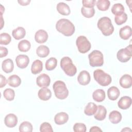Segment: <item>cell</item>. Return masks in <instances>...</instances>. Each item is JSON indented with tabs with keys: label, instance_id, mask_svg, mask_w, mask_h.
Masks as SVG:
<instances>
[{
	"label": "cell",
	"instance_id": "obj_4",
	"mask_svg": "<svg viewBox=\"0 0 132 132\" xmlns=\"http://www.w3.org/2000/svg\"><path fill=\"white\" fill-rule=\"evenodd\" d=\"M56 97L59 100L66 98L69 95V91L65 83L61 80L56 81L53 86Z\"/></svg>",
	"mask_w": 132,
	"mask_h": 132
},
{
	"label": "cell",
	"instance_id": "obj_28",
	"mask_svg": "<svg viewBox=\"0 0 132 132\" xmlns=\"http://www.w3.org/2000/svg\"><path fill=\"white\" fill-rule=\"evenodd\" d=\"M97 106L93 102L89 103L85 108L84 113L88 116L94 114L97 110Z\"/></svg>",
	"mask_w": 132,
	"mask_h": 132
},
{
	"label": "cell",
	"instance_id": "obj_2",
	"mask_svg": "<svg viewBox=\"0 0 132 132\" xmlns=\"http://www.w3.org/2000/svg\"><path fill=\"white\" fill-rule=\"evenodd\" d=\"M97 26L103 35L105 36L111 35L114 31V27L111 21L108 17L104 16L100 18L97 22Z\"/></svg>",
	"mask_w": 132,
	"mask_h": 132
},
{
	"label": "cell",
	"instance_id": "obj_27",
	"mask_svg": "<svg viewBox=\"0 0 132 132\" xmlns=\"http://www.w3.org/2000/svg\"><path fill=\"white\" fill-rule=\"evenodd\" d=\"M7 83L11 87L14 88L18 87L21 84V79L19 76L16 75H12L9 77L7 79Z\"/></svg>",
	"mask_w": 132,
	"mask_h": 132
},
{
	"label": "cell",
	"instance_id": "obj_8",
	"mask_svg": "<svg viewBox=\"0 0 132 132\" xmlns=\"http://www.w3.org/2000/svg\"><path fill=\"white\" fill-rule=\"evenodd\" d=\"M132 56L131 45L130 44L124 48L120 49L117 54V59L121 62H126L129 61Z\"/></svg>",
	"mask_w": 132,
	"mask_h": 132
},
{
	"label": "cell",
	"instance_id": "obj_25",
	"mask_svg": "<svg viewBox=\"0 0 132 132\" xmlns=\"http://www.w3.org/2000/svg\"><path fill=\"white\" fill-rule=\"evenodd\" d=\"M105 92L103 89H97L92 94L93 99L97 102H102L105 98Z\"/></svg>",
	"mask_w": 132,
	"mask_h": 132
},
{
	"label": "cell",
	"instance_id": "obj_18",
	"mask_svg": "<svg viewBox=\"0 0 132 132\" xmlns=\"http://www.w3.org/2000/svg\"><path fill=\"white\" fill-rule=\"evenodd\" d=\"M132 35L131 28L128 25L122 27L119 31V36L123 40L128 39Z\"/></svg>",
	"mask_w": 132,
	"mask_h": 132
},
{
	"label": "cell",
	"instance_id": "obj_29",
	"mask_svg": "<svg viewBox=\"0 0 132 132\" xmlns=\"http://www.w3.org/2000/svg\"><path fill=\"white\" fill-rule=\"evenodd\" d=\"M36 54L40 57H46L50 54V49L47 46L44 45H40L36 50Z\"/></svg>",
	"mask_w": 132,
	"mask_h": 132
},
{
	"label": "cell",
	"instance_id": "obj_6",
	"mask_svg": "<svg viewBox=\"0 0 132 132\" xmlns=\"http://www.w3.org/2000/svg\"><path fill=\"white\" fill-rule=\"evenodd\" d=\"M89 64L92 67H101L104 64V56L102 53L98 50H94L88 55Z\"/></svg>",
	"mask_w": 132,
	"mask_h": 132
},
{
	"label": "cell",
	"instance_id": "obj_40",
	"mask_svg": "<svg viewBox=\"0 0 132 132\" xmlns=\"http://www.w3.org/2000/svg\"><path fill=\"white\" fill-rule=\"evenodd\" d=\"M73 130L75 132H85L86 126L84 123H76L73 126Z\"/></svg>",
	"mask_w": 132,
	"mask_h": 132
},
{
	"label": "cell",
	"instance_id": "obj_12",
	"mask_svg": "<svg viewBox=\"0 0 132 132\" xmlns=\"http://www.w3.org/2000/svg\"><path fill=\"white\" fill-rule=\"evenodd\" d=\"M4 122L6 126L8 127H14L18 123V118L14 114L9 113L5 117Z\"/></svg>",
	"mask_w": 132,
	"mask_h": 132
},
{
	"label": "cell",
	"instance_id": "obj_24",
	"mask_svg": "<svg viewBox=\"0 0 132 132\" xmlns=\"http://www.w3.org/2000/svg\"><path fill=\"white\" fill-rule=\"evenodd\" d=\"M109 120L113 124H118L122 120L121 113L117 110H113L109 113Z\"/></svg>",
	"mask_w": 132,
	"mask_h": 132
},
{
	"label": "cell",
	"instance_id": "obj_42",
	"mask_svg": "<svg viewBox=\"0 0 132 132\" xmlns=\"http://www.w3.org/2000/svg\"><path fill=\"white\" fill-rule=\"evenodd\" d=\"M0 51H1V58H3L4 57H5L8 54V50L7 48L1 46L0 47Z\"/></svg>",
	"mask_w": 132,
	"mask_h": 132
},
{
	"label": "cell",
	"instance_id": "obj_17",
	"mask_svg": "<svg viewBox=\"0 0 132 132\" xmlns=\"http://www.w3.org/2000/svg\"><path fill=\"white\" fill-rule=\"evenodd\" d=\"M107 110L106 108L102 105L97 106V110L94 113V118L98 121H102L106 118Z\"/></svg>",
	"mask_w": 132,
	"mask_h": 132
},
{
	"label": "cell",
	"instance_id": "obj_9",
	"mask_svg": "<svg viewBox=\"0 0 132 132\" xmlns=\"http://www.w3.org/2000/svg\"><path fill=\"white\" fill-rule=\"evenodd\" d=\"M51 82L50 76L44 73L39 75L36 79V84L40 88L47 87Z\"/></svg>",
	"mask_w": 132,
	"mask_h": 132
},
{
	"label": "cell",
	"instance_id": "obj_31",
	"mask_svg": "<svg viewBox=\"0 0 132 132\" xmlns=\"http://www.w3.org/2000/svg\"><path fill=\"white\" fill-rule=\"evenodd\" d=\"M96 6L101 11L107 10L110 5V2L108 0H98L96 3Z\"/></svg>",
	"mask_w": 132,
	"mask_h": 132
},
{
	"label": "cell",
	"instance_id": "obj_14",
	"mask_svg": "<svg viewBox=\"0 0 132 132\" xmlns=\"http://www.w3.org/2000/svg\"><path fill=\"white\" fill-rule=\"evenodd\" d=\"M131 104V98L128 96H122L118 102V107L122 109H126L130 107Z\"/></svg>",
	"mask_w": 132,
	"mask_h": 132
},
{
	"label": "cell",
	"instance_id": "obj_36",
	"mask_svg": "<svg viewBox=\"0 0 132 132\" xmlns=\"http://www.w3.org/2000/svg\"><path fill=\"white\" fill-rule=\"evenodd\" d=\"M3 96L4 98L9 101H13L15 96L14 91L11 88L6 89L3 92Z\"/></svg>",
	"mask_w": 132,
	"mask_h": 132
},
{
	"label": "cell",
	"instance_id": "obj_11",
	"mask_svg": "<svg viewBox=\"0 0 132 132\" xmlns=\"http://www.w3.org/2000/svg\"><path fill=\"white\" fill-rule=\"evenodd\" d=\"M91 77L89 73L87 71H81L77 77V81L81 85L85 86L90 81Z\"/></svg>",
	"mask_w": 132,
	"mask_h": 132
},
{
	"label": "cell",
	"instance_id": "obj_7",
	"mask_svg": "<svg viewBox=\"0 0 132 132\" xmlns=\"http://www.w3.org/2000/svg\"><path fill=\"white\" fill-rule=\"evenodd\" d=\"M76 44L78 51L82 54L89 51L91 47L90 42L87 37L84 36H80L77 37L76 40Z\"/></svg>",
	"mask_w": 132,
	"mask_h": 132
},
{
	"label": "cell",
	"instance_id": "obj_26",
	"mask_svg": "<svg viewBox=\"0 0 132 132\" xmlns=\"http://www.w3.org/2000/svg\"><path fill=\"white\" fill-rule=\"evenodd\" d=\"M12 35L15 39L18 40L25 37L26 35V31L23 27H18L12 30Z\"/></svg>",
	"mask_w": 132,
	"mask_h": 132
},
{
	"label": "cell",
	"instance_id": "obj_21",
	"mask_svg": "<svg viewBox=\"0 0 132 132\" xmlns=\"http://www.w3.org/2000/svg\"><path fill=\"white\" fill-rule=\"evenodd\" d=\"M120 94L119 89L115 87L112 86L110 87L107 91V95L109 100L112 101L116 100L119 96Z\"/></svg>",
	"mask_w": 132,
	"mask_h": 132
},
{
	"label": "cell",
	"instance_id": "obj_22",
	"mask_svg": "<svg viewBox=\"0 0 132 132\" xmlns=\"http://www.w3.org/2000/svg\"><path fill=\"white\" fill-rule=\"evenodd\" d=\"M2 68L3 71L6 73L11 72L14 68L13 61L11 59H6L4 60L2 62Z\"/></svg>",
	"mask_w": 132,
	"mask_h": 132
},
{
	"label": "cell",
	"instance_id": "obj_10",
	"mask_svg": "<svg viewBox=\"0 0 132 132\" xmlns=\"http://www.w3.org/2000/svg\"><path fill=\"white\" fill-rule=\"evenodd\" d=\"M15 62L18 67L21 69L26 68L29 64V57L25 55H19L15 58Z\"/></svg>",
	"mask_w": 132,
	"mask_h": 132
},
{
	"label": "cell",
	"instance_id": "obj_20",
	"mask_svg": "<svg viewBox=\"0 0 132 132\" xmlns=\"http://www.w3.org/2000/svg\"><path fill=\"white\" fill-rule=\"evenodd\" d=\"M58 12L63 15H68L71 13V10L69 6L63 2L59 3L56 6Z\"/></svg>",
	"mask_w": 132,
	"mask_h": 132
},
{
	"label": "cell",
	"instance_id": "obj_34",
	"mask_svg": "<svg viewBox=\"0 0 132 132\" xmlns=\"http://www.w3.org/2000/svg\"><path fill=\"white\" fill-rule=\"evenodd\" d=\"M81 12L82 15L87 18H90L93 16L95 14V10L94 8H87L82 7L81 8Z\"/></svg>",
	"mask_w": 132,
	"mask_h": 132
},
{
	"label": "cell",
	"instance_id": "obj_46",
	"mask_svg": "<svg viewBox=\"0 0 132 132\" xmlns=\"http://www.w3.org/2000/svg\"><path fill=\"white\" fill-rule=\"evenodd\" d=\"M131 130L129 128V127H125V128L122 129V131H131Z\"/></svg>",
	"mask_w": 132,
	"mask_h": 132
},
{
	"label": "cell",
	"instance_id": "obj_35",
	"mask_svg": "<svg viewBox=\"0 0 132 132\" xmlns=\"http://www.w3.org/2000/svg\"><path fill=\"white\" fill-rule=\"evenodd\" d=\"M19 131L21 132H31L32 125L28 121L23 122L19 126Z\"/></svg>",
	"mask_w": 132,
	"mask_h": 132
},
{
	"label": "cell",
	"instance_id": "obj_41",
	"mask_svg": "<svg viewBox=\"0 0 132 132\" xmlns=\"http://www.w3.org/2000/svg\"><path fill=\"white\" fill-rule=\"evenodd\" d=\"M96 3V1L95 0H83L82 1L84 7L87 8H93Z\"/></svg>",
	"mask_w": 132,
	"mask_h": 132
},
{
	"label": "cell",
	"instance_id": "obj_44",
	"mask_svg": "<svg viewBox=\"0 0 132 132\" xmlns=\"http://www.w3.org/2000/svg\"><path fill=\"white\" fill-rule=\"evenodd\" d=\"M18 2L20 4V5L22 6H26L29 5V4L30 2V0H26V1L21 0V1H18Z\"/></svg>",
	"mask_w": 132,
	"mask_h": 132
},
{
	"label": "cell",
	"instance_id": "obj_3",
	"mask_svg": "<svg viewBox=\"0 0 132 132\" xmlns=\"http://www.w3.org/2000/svg\"><path fill=\"white\" fill-rule=\"evenodd\" d=\"M60 67L64 73L69 76H74L77 72V68L69 57H64L60 60Z\"/></svg>",
	"mask_w": 132,
	"mask_h": 132
},
{
	"label": "cell",
	"instance_id": "obj_5",
	"mask_svg": "<svg viewBox=\"0 0 132 132\" xmlns=\"http://www.w3.org/2000/svg\"><path fill=\"white\" fill-rule=\"evenodd\" d=\"M93 77L96 81L102 86H107L112 81L110 75L106 73L101 69H97L93 72Z\"/></svg>",
	"mask_w": 132,
	"mask_h": 132
},
{
	"label": "cell",
	"instance_id": "obj_39",
	"mask_svg": "<svg viewBox=\"0 0 132 132\" xmlns=\"http://www.w3.org/2000/svg\"><path fill=\"white\" fill-rule=\"evenodd\" d=\"M41 132H53V129L51 125L48 122H43L40 126Z\"/></svg>",
	"mask_w": 132,
	"mask_h": 132
},
{
	"label": "cell",
	"instance_id": "obj_23",
	"mask_svg": "<svg viewBox=\"0 0 132 132\" xmlns=\"http://www.w3.org/2000/svg\"><path fill=\"white\" fill-rule=\"evenodd\" d=\"M42 69L43 63L41 60L37 59L32 62L31 67V72L33 74L35 75L40 73L42 71Z\"/></svg>",
	"mask_w": 132,
	"mask_h": 132
},
{
	"label": "cell",
	"instance_id": "obj_37",
	"mask_svg": "<svg viewBox=\"0 0 132 132\" xmlns=\"http://www.w3.org/2000/svg\"><path fill=\"white\" fill-rule=\"evenodd\" d=\"M127 19V15L126 13L124 12L121 15H115L114 21L118 25H121L126 22Z\"/></svg>",
	"mask_w": 132,
	"mask_h": 132
},
{
	"label": "cell",
	"instance_id": "obj_15",
	"mask_svg": "<svg viewBox=\"0 0 132 132\" xmlns=\"http://www.w3.org/2000/svg\"><path fill=\"white\" fill-rule=\"evenodd\" d=\"M69 120L68 114L64 112L57 113L54 117V121L57 125H62L68 122Z\"/></svg>",
	"mask_w": 132,
	"mask_h": 132
},
{
	"label": "cell",
	"instance_id": "obj_19",
	"mask_svg": "<svg viewBox=\"0 0 132 132\" xmlns=\"http://www.w3.org/2000/svg\"><path fill=\"white\" fill-rule=\"evenodd\" d=\"M39 98L42 101H47L52 96V92L51 90L47 87L40 89L38 93Z\"/></svg>",
	"mask_w": 132,
	"mask_h": 132
},
{
	"label": "cell",
	"instance_id": "obj_38",
	"mask_svg": "<svg viewBox=\"0 0 132 132\" xmlns=\"http://www.w3.org/2000/svg\"><path fill=\"white\" fill-rule=\"evenodd\" d=\"M11 40V36L7 33H2L0 35V44L2 45H8Z\"/></svg>",
	"mask_w": 132,
	"mask_h": 132
},
{
	"label": "cell",
	"instance_id": "obj_16",
	"mask_svg": "<svg viewBox=\"0 0 132 132\" xmlns=\"http://www.w3.org/2000/svg\"><path fill=\"white\" fill-rule=\"evenodd\" d=\"M120 86L124 88H129L132 85V77L130 75L124 74L119 81Z\"/></svg>",
	"mask_w": 132,
	"mask_h": 132
},
{
	"label": "cell",
	"instance_id": "obj_13",
	"mask_svg": "<svg viewBox=\"0 0 132 132\" xmlns=\"http://www.w3.org/2000/svg\"><path fill=\"white\" fill-rule=\"evenodd\" d=\"M35 39L38 43H45L48 39L47 32L43 29L38 30L35 33Z\"/></svg>",
	"mask_w": 132,
	"mask_h": 132
},
{
	"label": "cell",
	"instance_id": "obj_45",
	"mask_svg": "<svg viewBox=\"0 0 132 132\" xmlns=\"http://www.w3.org/2000/svg\"><path fill=\"white\" fill-rule=\"evenodd\" d=\"M90 132H95V131H102V130L97 126H93L90 129Z\"/></svg>",
	"mask_w": 132,
	"mask_h": 132
},
{
	"label": "cell",
	"instance_id": "obj_1",
	"mask_svg": "<svg viewBox=\"0 0 132 132\" xmlns=\"http://www.w3.org/2000/svg\"><path fill=\"white\" fill-rule=\"evenodd\" d=\"M56 28L58 31L67 37L73 35L75 29L73 24L66 19L59 20L56 24Z\"/></svg>",
	"mask_w": 132,
	"mask_h": 132
},
{
	"label": "cell",
	"instance_id": "obj_43",
	"mask_svg": "<svg viewBox=\"0 0 132 132\" xmlns=\"http://www.w3.org/2000/svg\"><path fill=\"white\" fill-rule=\"evenodd\" d=\"M1 84H0V87L3 88L4 86H5L7 83V81L6 80V78L5 76H4L3 75L1 74Z\"/></svg>",
	"mask_w": 132,
	"mask_h": 132
},
{
	"label": "cell",
	"instance_id": "obj_32",
	"mask_svg": "<svg viewBox=\"0 0 132 132\" xmlns=\"http://www.w3.org/2000/svg\"><path fill=\"white\" fill-rule=\"evenodd\" d=\"M124 7L122 4L117 3L114 4L111 8V12L115 15H119L124 12Z\"/></svg>",
	"mask_w": 132,
	"mask_h": 132
},
{
	"label": "cell",
	"instance_id": "obj_30",
	"mask_svg": "<svg viewBox=\"0 0 132 132\" xmlns=\"http://www.w3.org/2000/svg\"><path fill=\"white\" fill-rule=\"evenodd\" d=\"M31 47V44L29 41L27 40H23L18 43V49L22 52H26L28 51Z\"/></svg>",
	"mask_w": 132,
	"mask_h": 132
},
{
	"label": "cell",
	"instance_id": "obj_33",
	"mask_svg": "<svg viewBox=\"0 0 132 132\" xmlns=\"http://www.w3.org/2000/svg\"><path fill=\"white\" fill-rule=\"evenodd\" d=\"M57 60L54 57H51L47 59L45 62V69L48 71L53 70L56 67Z\"/></svg>",
	"mask_w": 132,
	"mask_h": 132
}]
</instances>
